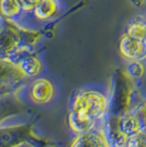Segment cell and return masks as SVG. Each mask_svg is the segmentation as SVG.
<instances>
[{
    "mask_svg": "<svg viewBox=\"0 0 146 147\" xmlns=\"http://www.w3.org/2000/svg\"><path fill=\"white\" fill-rule=\"evenodd\" d=\"M119 51L125 59L128 61H146V46L144 43L134 37L123 34L119 42Z\"/></svg>",
    "mask_w": 146,
    "mask_h": 147,
    "instance_id": "obj_5",
    "label": "cell"
},
{
    "mask_svg": "<svg viewBox=\"0 0 146 147\" xmlns=\"http://www.w3.org/2000/svg\"><path fill=\"white\" fill-rule=\"evenodd\" d=\"M25 79H34L42 76L44 63L42 58L32 52L22 53L14 61Z\"/></svg>",
    "mask_w": 146,
    "mask_h": 147,
    "instance_id": "obj_6",
    "label": "cell"
},
{
    "mask_svg": "<svg viewBox=\"0 0 146 147\" xmlns=\"http://www.w3.org/2000/svg\"><path fill=\"white\" fill-rule=\"evenodd\" d=\"M26 51L22 46L21 30L11 21L2 18L0 23V58L16 61Z\"/></svg>",
    "mask_w": 146,
    "mask_h": 147,
    "instance_id": "obj_2",
    "label": "cell"
},
{
    "mask_svg": "<svg viewBox=\"0 0 146 147\" xmlns=\"http://www.w3.org/2000/svg\"><path fill=\"white\" fill-rule=\"evenodd\" d=\"M110 96L97 88H82L74 93L70 111L93 122H104L109 115Z\"/></svg>",
    "mask_w": 146,
    "mask_h": 147,
    "instance_id": "obj_1",
    "label": "cell"
},
{
    "mask_svg": "<svg viewBox=\"0 0 146 147\" xmlns=\"http://www.w3.org/2000/svg\"><path fill=\"white\" fill-rule=\"evenodd\" d=\"M12 147H35L32 143H30V142L28 141H23L21 142V143H19V144H17V145H14V146Z\"/></svg>",
    "mask_w": 146,
    "mask_h": 147,
    "instance_id": "obj_13",
    "label": "cell"
},
{
    "mask_svg": "<svg viewBox=\"0 0 146 147\" xmlns=\"http://www.w3.org/2000/svg\"><path fill=\"white\" fill-rule=\"evenodd\" d=\"M69 147H112L105 132V125L93 131L75 135Z\"/></svg>",
    "mask_w": 146,
    "mask_h": 147,
    "instance_id": "obj_4",
    "label": "cell"
},
{
    "mask_svg": "<svg viewBox=\"0 0 146 147\" xmlns=\"http://www.w3.org/2000/svg\"><path fill=\"white\" fill-rule=\"evenodd\" d=\"M26 97L36 105L51 103L57 96V85L49 76H40L32 79L26 86Z\"/></svg>",
    "mask_w": 146,
    "mask_h": 147,
    "instance_id": "obj_3",
    "label": "cell"
},
{
    "mask_svg": "<svg viewBox=\"0 0 146 147\" xmlns=\"http://www.w3.org/2000/svg\"><path fill=\"white\" fill-rule=\"evenodd\" d=\"M61 12V0H41L29 16L35 23H49L58 18Z\"/></svg>",
    "mask_w": 146,
    "mask_h": 147,
    "instance_id": "obj_8",
    "label": "cell"
},
{
    "mask_svg": "<svg viewBox=\"0 0 146 147\" xmlns=\"http://www.w3.org/2000/svg\"><path fill=\"white\" fill-rule=\"evenodd\" d=\"M126 74L128 77L140 79L146 74V67L143 61H130L126 68Z\"/></svg>",
    "mask_w": 146,
    "mask_h": 147,
    "instance_id": "obj_10",
    "label": "cell"
},
{
    "mask_svg": "<svg viewBox=\"0 0 146 147\" xmlns=\"http://www.w3.org/2000/svg\"><path fill=\"white\" fill-rule=\"evenodd\" d=\"M25 80L14 61L0 58V90L13 88Z\"/></svg>",
    "mask_w": 146,
    "mask_h": 147,
    "instance_id": "obj_7",
    "label": "cell"
},
{
    "mask_svg": "<svg viewBox=\"0 0 146 147\" xmlns=\"http://www.w3.org/2000/svg\"><path fill=\"white\" fill-rule=\"evenodd\" d=\"M126 147H146V129L130 136Z\"/></svg>",
    "mask_w": 146,
    "mask_h": 147,
    "instance_id": "obj_11",
    "label": "cell"
},
{
    "mask_svg": "<svg viewBox=\"0 0 146 147\" xmlns=\"http://www.w3.org/2000/svg\"><path fill=\"white\" fill-rule=\"evenodd\" d=\"M23 14L19 0H0V16L5 20L14 21Z\"/></svg>",
    "mask_w": 146,
    "mask_h": 147,
    "instance_id": "obj_9",
    "label": "cell"
},
{
    "mask_svg": "<svg viewBox=\"0 0 146 147\" xmlns=\"http://www.w3.org/2000/svg\"><path fill=\"white\" fill-rule=\"evenodd\" d=\"M142 42L144 43V45L146 46V21L145 25H144V31H143V35H142Z\"/></svg>",
    "mask_w": 146,
    "mask_h": 147,
    "instance_id": "obj_14",
    "label": "cell"
},
{
    "mask_svg": "<svg viewBox=\"0 0 146 147\" xmlns=\"http://www.w3.org/2000/svg\"><path fill=\"white\" fill-rule=\"evenodd\" d=\"M19 2L22 7L23 13L30 14L33 11V9L41 2V0H19Z\"/></svg>",
    "mask_w": 146,
    "mask_h": 147,
    "instance_id": "obj_12",
    "label": "cell"
}]
</instances>
